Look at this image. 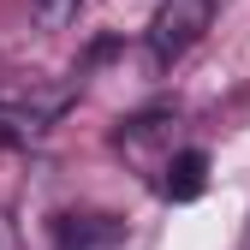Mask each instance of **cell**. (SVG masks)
Wrapping results in <instances>:
<instances>
[{"label":"cell","mask_w":250,"mask_h":250,"mask_svg":"<svg viewBox=\"0 0 250 250\" xmlns=\"http://www.w3.org/2000/svg\"><path fill=\"white\" fill-rule=\"evenodd\" d=\"M238 250H250V221H244V232H238Z\"/></svg>","instance_id":"obj_6"},{"label":"cell","mask_w":250,"mask_h":250,"mask_svg":"<svg viewBox=\"0 0 250 250\" xmlns=\"http://www.w3.org/2000/svg\"><path fill=\"white\" fill-rule=\"evenodd\" d=\"M78 12H83V0H36V24L42 30H66Z\"/></svg>","instance_id":"obj_5"},{"label":"cell","mask_w":250,"mask_h":250,"mask_svg":"<svg viewBox=\"0 0 250 250\" xmlns=\"http://www.w3.org/2000/svg\"><path fill=\"white\" fill-rule=\"evenodd\" d=\"M125 227L113 214H60L54 221V250H113Z\"/></svg>","instance_id":"obj_3"},{"label":"cell","mask_w":250,"mask_h":250,"mask_svg":"<svg viewBox=\"0 0 250 250\" xmlns=\"http://www.w3.org/2000/svg\"><path fill=\"white\" fill-rule=\"evenodd\" d=\"M214 24V0H161L149 18V60L155 66H179L185 54L203 42V30Z\"/></svg>","instance_id":"obj_1"},{"label":"cell","mask_w":250,"mask_h":250,"mask_svg":"<svg viewBox=\"0 0 250 250\" xmlns=\"http://www.w3.org/2000/svg\"><path fill=\"white\" fill-rule=\"evenodd\" d=\"M208 185V155L203 149H173L167 167H161V197L167 203H197Z\"/></svg>","instance_id":"obj_4"},{"label":"cell","mask_w":250,"mask_h":250,"mask_svg":"<svg viewBox=\"0 0 250 250\" xmlns=\"http://www.w3.org/2000/svg\"><path fill=\"white\" fill-rule=\"evenodd\" d=\"M167 125H173V113H137V119H125V125H119V137H113V143H119V155H131L143 173H161V167H167V155H173V149H167V137H173Z\"/></svg>","instance_id":"obj_2"}]
</instances>
